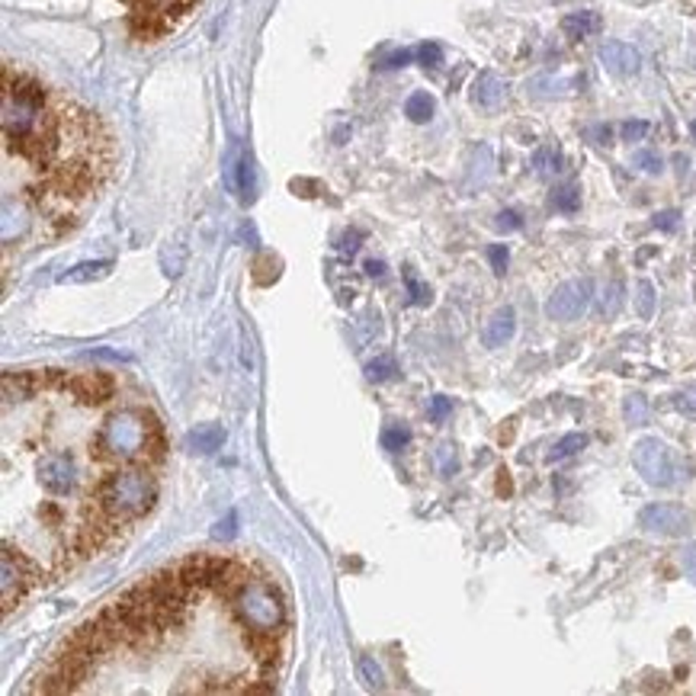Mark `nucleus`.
<instances>
[{"instance_id":"1","label":"nucleus","mask_w":696,"mask_h":696,"mask_svg":"<svg viewBox=\"0 0 696 696\" xmlns=\"http://www.w3.org/2000/svg\"><path fill=\"white\" fill-rule=\"evenodd\" d=\"M4 151L36 171L26 199L48 218H67L112 173V138L97 112L71 103L42 81L4 67Z\"/></svg>"},{"instance_id":"2","label":"nucleus","mask_w":696,"mask_h":696,"mask_svg":"<svg viewBox=\"0 0 696 696\" xmlns=\"http://www.w3.org/2000/svg\"><path fill=\"white\" fill-rule=\"evenodd\" d=\"M93 456L112 465H148L164 456V427L145 408H119L100 424Z\"/></svg>"},{"instance_id":"3","label":"nucleus","mask_w":696,"mask_h":696,"mask_svg":"<svg viewBox=\"0 0 696 696\" xmlns=\"http://www.w3.org/2000/svg\"><path fill=\"white\" fill-rule=\"evenodd\" d=\"M157 501V479L145 465H119L106 471L93 488V507L103 514L106 524L126 526L142 520Z\"/></svg>"},{"instance_id":"4","label":"nucleus","mask_w":696,"mask_h":696,"mask_svg":"<svg viewBox=\"0 0 696 696\" xmlns=\"http://www.w3.org/2000/svg\"><path fill=\"white\" fill-rule=\"evenodd\" d=\"M632 465L655 488H671L677 481V471H681L674 449L665 440H658V436H645V440H639L632 446Z\"/></svg>"},{"instance_id":"5","label":"nucleus","mask_w":696,"mask_h":696,"mask_svg":"<svg viewBox=\"0 0 696 696\" xmlns=\"http://www.w3.org/2000/svg\"><path fill=\"white\" fill-rule=\"evenodd\" d=\"M39 581V571L26 552L13 549V542H4V552H0V591H4V610H13L32 584Z\"/></svg>"},{"instance_id":"6","label":"nucleus","mask_w":696,"mask_h":696,"mask_svg":"<svg viewBox=\"0 0 696 696\" xmlns=\"http://www.w3.org/2000/svg\"><path fill=\"white\" fill-rule=\"evenodd\" d=\"M81 481V469H77L71 453H48L39 463V485L52 498H67Z\"/></svg>"},{"instance_id":"7","label":"nucleus","mask_w":696,"mask_h":696,"mask_svg":"<svg viewBox=\"0 0 696 696\" xmlns=\"http://www.w3.org/2000/svg\"><path fill=\"white\" fill-rule=\"evenodd\" d=\"M587 302H591V279H571L549 295L546 314L552 322H577L587 312Z\"/></svg>"},{"instance_id":"8","label":"nucleus","mask_w":696,"mask_h":696,"mask_svg":"<svg viewBox=\"0 0 696 696\" xmlns=\"http://www.w3.org/2000/svg\"><path fill=\"white\" fill-rule=\"evenodd\" d=\"M639 526H642L645 533H655V536H687L690 526H693V516L687 514L683 507H677V504H648V507H642V514H639Z\"/></svg>"},{"instance_id":"9","label":"nucleus","mask_w":696,"mask_h":696,"mask_svg":"<svg viewBox=\"0 0 696 696\" xmlns=\"http://www.w3.org/2000/svg\"><path fill=\"white\" fill-rule=\"evenodd\" d=\"M600 65H603L613 77H632V75H639V67H642V55H639V48H632L629 42L610 39V42L600 45Z\"/></svg>"},{"instance_id":"10","label":"nucleus","mask_w":696,"mask_h":696,"mask_svg":"<svg viewBox=\"0 0 696 696\" xmlns=\"http://www.w3.org/2000/svg\"><path fill=\"white\" fill-rule=\"evenodd\" d=\"M81 404H100L106 398H112L116 392V379L110 373H81L67 379V389Z\"/></svg>"},{"instance_id":"11","label":"nucleus","mask_w":696,"mask_h":696,"mask_svg":"<svg viewBox=\"0 0 696 696\" xmlns=\"http://www.w3.org/2000/svg\"><path fill=\"white\" fill-rule=\"evenodd\" d=\"M504 100H507V84L494 75V71H481V75L475 77V84H471V103L494 112V110H501Z\"/></svg>"},{"instance_id":"12","label":"nucleus","mask_w":696,"mask_h":696,"mask_svg":"<svg viewBox=\"0 0 696 696\" xmlns=\"http://www.w3.org/2000/svg\"><path fill=\"white\" fill-rule=\"evenodd\" d=\"M514 334H516V312L510 305H504L488 318L485 330H481V340H485V347H504Z\"/></svg>"},{"instance_id":"13","label":"nucleus","mask_w":696,"mask_h":696,"mask_svg":"<svg viewBox=\"0 0 696 696\" xmlns=\"http://www.w3.org/2000/svg\"><path fill=\"white\" fill-rule=\"evenodd\" d=\"M222 443H225V427H218V424H199L187 434V449L189 453H199V456L218 453Z\"/></svg>"},{"instance_id":"14","label":"nucleus","mask_w":696,"mask_h":696,"mask_svg":"<svg viewBox=\"0 0 696 696\" xmlns=\"http://www.w3.org/2000/svg\"><path fill=\"white\" fill-rule=\"evenodd\" d=\"M561 30L568 39H587L600 30V16L594 10H577V13H568L561 20Z\"/></svg>"},{"instance_id":"15","label":"nucleus","mask_w":696,"mask_h":696,"mask_svg":"<svg viewBox=\"0 0 696 696\" xmlns=\"http://www.w3.org/2000/svg\"><path fill=\"white\" fill-rule=\"evenodd\" d=\"M110 269H112V260H84L67 269V273H61L58 283H90V279L110 277Z\"/></svg>"},{"instance_id":"16","label":"nucleus","mask_w":696,"mask_h":696,"mask_svg":"<svg viewBox=\"0 0 696 696\" xmlns=\"http://www.w3.org/2000/svg\"><path fill=\"white\" fill-rule=\"evenodd\" d=\"M234 187H238L241 199L254 202V196H257V171H254V157H251V154H241L238 157V177H234Z\"/></svg>"},{"instance_id":"17","label":"nucleus","mask_w":696,"mask_h":696,"mask_svg":"<svg viewBox=\"0 0 696 696\" xmlns=\"http://www.w3.org/2000/svg\"><path fill=\"white\" fill-rule=\"evenodd\" d=\"M434 110H436V103H434V97H430L427 90H418V93H411V97H408V103H404V116H408L411 122H418V126H424V122L434 119Z\"/></svg>"},{"instance_id":"18","label":"nucleus","mask_w":696,"mask_h":696,"mask_svg":"<svg viewBox=\"0 0 696 696\" xmlns=\"http://www.w3.org/2000/svg\"><path fill=\"white\" fill-rule=\"evenodd\" d=\"M584 446H587V436L584 434H565L552 449H549V463H561V459L577 456Z\"/></svg>"},{"instance_id":"19","label":"nucleus","mask_w":696,"mask_h":696,"mask_svg":"<svg viewBox=\"0 0 696 696\" xmlns=\"http://www.w3.org/2000/svg\"><path fill=\"white\" fill-rule=\"evenodd\" d=\"M552 206L559 212H577L581 209V189L575 183H561L552 189Z\"/></svg>"},{"instance_id":"20","label":"nucleus","mask_w":696,"mask_h":696,"mask_svg":"<svg viewBox=\"0 0 696 696\" xmlns=\"http://www.w3.org/2000/svg\"><path fill=\"white\" fill-rule=\"evenodd\" d=\"M622 414H626V424H632V427L648 424V401H645V395H639V392L626 395V401H622Z\"/></svg>"},{"instance_id":"21","label":"nucleus","mask_w":696,"mask_h":696,"mask_svg":"<svg viewBox=\"0 0 696 696\" xmlns=\"http://www.w3.org/2000/svg\"><path fill=\"white\" fill-rule=\"evenodd\" d=\"M359 677H363V683H366L369 690H385V674H382V667L375 665L373 655H363V658H359Z\"/></svg>"},{"instance_id":"22","label":"nucleus","mask_w":696,"mask_h":696,"mask_svg":"<svg viewBox=\"0 0 696 696\" xmlns=\"http://www.w3.org/2000/svg\"><path fill=\"white\" fill-rule=\"evenodd\" d=\"M398 375V366L392 357H379L373 363H366V379L369 382H392Z\"/></svg>"},{"instance_id":"23","label":"nucleus","mask_w":696,"mask_h":696,"mask_svg":"<svg viewBox=\"0 0 696 696\" xmlns=\"http://www.w3.org/2000/svg\"><path fill=\"white\" fill-rule=\"evenodd\" d=\"M408 443H411V430H408V427L395 424V427H385V430H382V446L389 449V453H401Z\"/></svg>"},{"instance_id":"24","label":"nucleus","mask_w":696,"mask_h":696,"mask_svg":"<svg viewBox=\"0 0 696 696\" xmlns=\"http://www.w3.org/2000/svg\"><path fill=\"white\" fill-rule=\"evenodd\" d=\"M533 167H536L542 177H549V173H559L561 171V154L552 148H539L536 157H533Z\"/></svg>"},{"instance_id":"25","label":"nucleus","mask_w":696,"mask_h":696,"mask_svg":"<svg viewBox=\"0 0 696 696\" xmlns=\"http://www.w3.org/2000/svg\"><path fill=\"white\" fill-rule=\"evenodd\" d=\"M636 292H639V295H636L639 314H642V318H651V314H655V286H651L648 279H642Z\"/></svg>"},{"instance_id":"26","label":"nucleus","mask_w":696,"mask_h":696,"mask_svg":"<svg viewBox=\"0 0 696 696\" xmlns=\"http://www.w3.org/2000/svg\"><path fill=\"white\" fill-rule=\"evenodd\" d=\"M404 286H408V295H411L414 305H427V302H430V289H427L408 267H404Z\"/></svg>"},{"instance_id":"27","label":"nucleus","mask_w":696,"mask_h":696,"mask_svg":"<svg viewBox=\"0 0 696 696\" xmlns=\"http://www.w3.org/2000/svg\"><path fill=\"white\" fill-rule=\"evenodd\" d=\"M488 260H491L494 273H498V277H504V273H507V260H510L507 244H491V247H488Z\"/></svg>"},{"instance_id":"28","label":"nucleus","mask_w":696,"mask_h":696,"mask_svg":"<svg viewBox=\"0 0 696 696\" xmlns=\"http://www.w3.org/2000/svg\"><path fill=\"white\" fill-rule=\"evenodd\" d=\"M418 61L424 67H440L443 65V48L436 42H424L418 48Z\"/></svg>"},{"instance_id":"29","label":"nucleus","mask_w":696,"mask_h":696,"mask_svg":"<svg viewBox=\"0 0 696 696\" xmlns=\"http://www.w3.org/2000/svg\"><path fill=\"white\" fill-rule=\"evenodd\" d=\"M632 161H636V167H639V171H645V173H661V167H665V161H661L655 151H639Z\"/></svg>"},{"instance_id":"30","label":"nucleus","mask_w":696,"mask_h":696,"mask_svg":"<svg viewBox=\"0 0 696 696\" xmlns=\"http://www.w3.org/2000/svg\"><path fill=\"white\" fill-rule=\"evenodd\" d=\"M645 135H648V122H645V119L622 122V138H626V142H642Z\"/></svg>"},{"instance_id":"31","label":"nucleus","mask_w":696,"mask_h":696,"mask_svg":"<svg viewBox=\"0 0 696 696\" xmlns=\"http://www.w3.org/2000/svg\"><path fill=\"white\" fill-rule=\"evenodd\" d=\"M449 414H453V398L434 395V401H430V418H434V420H446Z\"/></svg>"},{"instance_id":"32","label":"nucleus","mask_w":696,"mask_h":696,"mask_svg":"<svg viewBox=\"0 0 696 696\" xmlns=\"http://www.w3.org/2000/svg\"><path fill=\"white\" fill-rule=\"evenodd\" d=\"M436 463H440V471H443V475H453V471H456V449H453V446H449V443H446V446H440V453H436Z\"/></svg>"},{"instance_id":"33","label":"nucleus","mask_w":696,"mask_h":696,"mask_svg":"<svg viewBox=\"0 0 696 696\" xmlns=\"http://www.w3.org/2000/svg\"><path fill=\"white\" fill-rule=\"evenodd\" d=\"M677 222H681V212L677 209H667V212H658V216H655V228H661V232H674Z\"/></svg>"},{"instance_id":"34","label":"nucleus","mask_w":696,"mask_h":696,"mask_svg":"<svg viewBox=\"0 0 696 696\" xmlns=\"http://www.w3.org/2000/svg\"><path fill=\"white\" fill-rule=\"evenodd\" d=\"M677 404V411L687 414V418H696V392H681V395L674 398Z\"/></svg>"},{"instance_id":"35","label":"nucleus","mask_w":696,"mask_h":696,"mask_svg":"<svg viewBox=\"0 0 696 696\" xmlns=\"http://www.w3.org/2000/svg\"><path fill=\"white\" fill-rule=\"evenodd\" d=\"M524 225V218H520V212H514V209H504L501 216H498V228L501 232H516Z\"/></svg>"},{"instance_id":"36","label":"nucleus","mask_w":696,"mask_h":696,"mask_svg":"<svg viewBox=\"0 0 696 696\" xmlns=\"http://www.w3.org/2000/svg\"><path fill=\"white\" fill-rule=\"evenodd\" d=\"M234 524H238V516L228 514V516H225V524H218L216 530H212V536H216V539H232L234 536Z\"/></svg>"},{"instance_id":"37","label":"nucleus","mask_w":696,"mask_h":696,"mask_svg":"<svg viewBox=\"0 0 696 696\" xmlns=\"http://www.w3.org/2000/svg\"><path fill=\"white\" fill-rule=\"evenodd\" d=\"M411 58H414V52H408V48H401V52H395V55H389V58H385V61H379V67H404Z\"/></svg>"},{"instance_id":"38","label":"nucleus","mask_w":696,"mask_h":696,"mask_svg":"<svg viewBox=\"0 0 696 696\" xmlns=\"http://www.w3.org/2000/svg\"><path fill=\"white\" fill-rule=\"evenodd\" d=\"M610 299H603V305H600V312L603 314H613L616 308H620V286H610V292H606Z\"/></svg>"},{"instance_id":"39","label":"nucleus","mask_w":696,"mask_h":696,"mask_svg":"<svg viewBox=\"0 0 696 696\" xmlns=\"http://www.w3.org/2000/svg\"><path fill=\"white\" fill-rule=\"evenodd\" d=\"M363 269H366V277L385 279V263H382V260H366V263H363Z\"/></svg>"},{"instance_id":"40","label":"nucleus","mask_w":696,"mask_h":696,"mask_svg":"<svg viewBox=\"0 0 696 696\" xmlns=\"http://www.w3.org/2000/svg\"><path fill=\"white\" fill-rule=\"evenodd\" d=\"M683 568H687V575L696 581V542L683 552Z\"/></svg>"},{"instance_id":"41","label":"nucleus","mask_w":696,"mask_h":696,"mask_svg":"<svg viewBox=\"0 0 696 696\" xmlns=\"http://www.w3.org/2000/svg\"><path fill=\"white\" fill-rule=\"evenodd\" d=\"M594 138H597L600 145H606V142H610V128H603V126L594 128Z\"/></svg>"},{"instance_id":"42","label":"nucleus","mask_w":696,"mask_h":696,"mask_svg":"<svg viewBox=\"0 0 696 696\" xmlns=\"http://www.w3.org/2000/svg\"><path fill=\"white\" fill-rule=\"evenodd\" d=\"M357 241H359V234H353V238H350V234H347V238H344V244H340V247H344V251H350V254H353V251H357Z\"/></svg>"},{"instance_id":"43","label":"nucleus","mask_w":696,"mask_h":696,"mask_svg":"<svg viewBox=\"0 0 696 696\" xmlns=\"http://www.w3.org/2000/svg\"><path fill=\"white\" fill-rule=\"evenodd\" d=\"M690 132H693V138H696V122H693V126H690Z\"/></svg>"}]
</instances>
